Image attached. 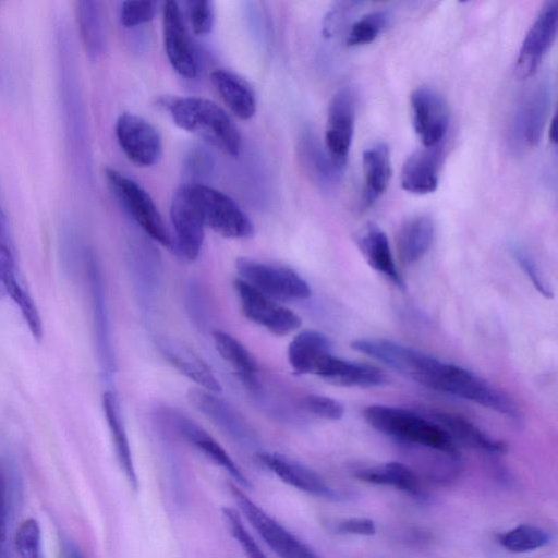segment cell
<instances>
[{"instance_id":"obj_17","label":"cell","mask_w":558,"mask_h":558,"mask_svg":"<svg viewBox=\"0 0 558 558\" xmlns=\"http://www.w3.org/2000/svg\"><path fill=\"white\" fill-rule=\"evenodd\" d=\"M260 465L276 475L281 482L312 496L340 500L343 495L329 486L312 469L274 452L260 451L256 454Z\"/></svg>"},{"instance_id":"obj_14","label":"cell","mask_w":558,"mask_h":558,"mask_svg":"<svg viewBox=\"0 0 558 558\" xmlns=\"http://www.w3.org/2000/svg\"><path fill=\"white\" fill-rule=\"evenodd\" d=\"M413 128L426 147L441 144L449 128L450 111L444 97L428 86L411 95Z\"/></svg>"},{"instance_id":"obj_24","label":"cell","mask_w":558,"mask_h":558,"mask_svg":"<svg viewBox=\"0 0 558 558\" xmlns=\"http://www.w3.org/2000/svg\"><path fill=\"white\" fill-rule=\"evenodd\" d=\"M158 347L168 363L201 388L211 392L221 390L209 366L189 347L173 339H161Z\"/></svg>"},{"instance_id":"obj_25","label":"cell","mask_w":558,"mask_h":558,"mask_svg":"<svg viewBox=\"0 0 558 558\" xmlns=\"http://www.w3.org/2000/svg\"><path fill=\"white\" fill-rule=\"evenodd\" d=\"M364 206L373 205L387 190L391 179L390 150L385 142H377L362 155Z\"/></svg>"},{"instance_id":"obj_45","label":"cell","mask_w":558,"mask_h":558,"mask_svg":"<svg viewBox=\"0 0 558 558\" xmlns=\"http://www.w3.org/2000/svg\"><path fill=\"white\" fill-rule=\"evenodd\" d=\"M8 507L7 470L0 461V558H5Z\"/></svg>"},{"instance_id":"obj_29","label":"cell","mask_w":558,"mask_h":558,"mask_svg":"<svg viewBox=\"0 0 558 558\" xmlns=\"http://www.w3.org/2000/svg\"><path fill=\"white\" fill-rule=\"evenodd\" d=\"M210 81L226 106L240 119L248 120L256 111V99L248 84L232 71L216 69Z\"/></svg>"},{"instance_id":"obj_27","label":"cell","mask_w":558,"mask_h":558,"mask_svg":"<svg viewBox=\"0 0 558 558\" xmlns=\"http://www.w3.org/2000/svg\"><path fill=\"white\" fill-rule=\"evenodd\" d=\"M102 409L110 430L112 444L120 468L133 490L138 489V478L135 471L132 451L117 396L107 390L102 395Z\"/></svg>"},{"instance_id":"obj_6","label":"cell","mask_w":558,"mask_h":558,"mask_svg":"<svg viewBox=\"0 0 558 558\" xmlns=\"http://www.w3.org/2000/svg\"><path fill=\"white\" fill-rule=\"evenodd\" d=\"M189 185L205 226L228 239H246L253 235V222L231 197L205 184Z\"/></svg>"},{"instance_id":"obj_18","label":"cell","mask_w":558,"mask_h":558,"mask_svg":"<svg viewBox=\"0 0 558 558\" xmlns=\"http://www.w3.org/2000/svg\"><path fill=\"white\" fill-rule=\"evenodd\" d=\"M551 89L547 82L538 83L519 104L513 120V136L527 147L536 146L545 129Z\"/></svg>"},{"instance_id":"obj_42","label":"cell","mask_w":558,"mask_h":558,"mask_svg":"<svg viewBox=\"0 0 558 558\" xmlns=\"http://www.w3.org/2000/svg\"><path fill=\"white\" fill-rule=\"evenodd\" d=\"M303 408L315 416L337 421L344 414V405L327 396L307 395L302 399Z\"/></svg>"},{"instance_id":"obj_13","label":"cell","mask_w":558,"mask_h":558,"mask_svg":"<svg viewBox=\"0 0 558 558\" xmlns=\"http://www.w3.org/2000/svg\"><path fill=\"white\" fill-rule=\"evenodd\" d=\"M116 136L122 151L133 163L149 167L160 159L161 137L144 118L130 112L120 114L116 122Z\"/></svg>"},{"instance_id":"obj_21","label":"cell","mask_w":558,"mask_h":558,"mask_svg":"<svg viewBox=\"0 0 558 558\" xmlns=\"http://www.w3.org/2000/svg\"><path fill=\"white\" fill-rule=\"evenodd\" d=\"M314 374L326 383L339 387L371 388L385 385L387 381L386 375L379 368L347 361L332 353L323 359Z\"/></svg>"},{"instance_id":"obj_36","label":"cell","mask_w":558,"mask_h":558,"mask_svg":"<svg viewBox=\"0 0 558 558\" xmlns=\"http://www.w3.org/2000/svg\"><path fill=\"white\" fill-rule=\"evenodd\" d=\"M498 542L505 549L521 554L545 547L549 544L550 536L539 526L521 524L501 533Z\"/></svg>"},{"instance_id":"obj_33","label":"cell","mask_w":558,"mask_h":558,"mask_svg":"<svg viewBox=\"0 0 558 558\" xmlns=\"http://www.w3.org/2000/svg\"><path fill=\"white\" fill-rule=\"evenodd\" d=\"M213 339L219 355L234 368L247 387L256 389L258 368L248 350L238 339L222 330H214Z\"/></svg>"},{"instance_id":"obj_5","label":"cell","mask_w":558,"mask_h":558,"mask_svg":"<svg viewBox=\"0 0 558 558\" xmlns=\"http://www.w3.org/2000/svg\"><path fill=\"white\" fill-rule=\"evenodd\" d=\"M105 175L111 191L137 225L156 242L172 248L173 240L149 194L136 181L116 169L107 168Z\"/></svg>"},{"instance_id":"obj_16","label":"cell","mask_w":558,"mask_h":558,"mask_svg":"<svg viewBox=\"0 0 558 558\" xmlns=\"http://www.w3.org/2000/svg\"><path fill=\"white\" fill-rule=\"evenodd\" d=\"M163 46L167 58L177 73L186 78L197 75L195 51L185 28L183 14L175 1L163 3Z\"/></svg>"},{"instance_id":"obj_22","label":"cell","mask_w":558,"mask_h":558,"mask_svg":"<svg viewBox=\"0 0 558 558\" xmlns=\"http://www.w3.org/2000/svg\"><path fill=\"white\" fill-rule=\"evenodd\" d=\"M359 250L369 266L400 289L405 288L395 260L387 234L375 223L364 225L355 236Z\"/></svg>"},{"instance_id":"obj_47","label":"cell","mask_w":558,"mask_h":558,"mask_svg":"<svg viewBox=\"0 0 558 558\" xmlns=\"http://www.w3.org/2000/svg\"><path fill=\"white\" fill-rule=\"evenodd\" d=\"M63 557L64 558H85L81 549L75 543L66 539L63 544Z\"/></svg>"},{"instance_id":"obj_23","label":"cell","mask_w":558,"mask_h":558,"mask_svg":"<svg viewBox=\"0 0 558 558\" xmlns=\"http://www.w3.org/2000/svg\"><path fill=\"white\" fill-rule=\"evenodd\" d=\"M87 276L90 286L98 359L105 375L109 377L114 369V362L110 342L104 286L98 265L92 256L87 262Z\"/></svg>"},{"instance_id":"obj_44","label":"cell","mask_w":558,"mask_h":558,"mask_svg":"<svg viewBox=\"0 0 558 558\" xmlns=\"http://www.w3.org/2000/svg\"><path fill=\"white\" fill-rule=\"evenodd\" d=\"M362 4L363 2L359 1H344L336 3V5L327 13L324 19V35L326 37L335 36L348 21V17Z\"/></svg>"},{"instance_id":"obj_2","label":"cell","mask_w":558,"mask_h":558,"mask_svg":"<svg viewBox=\"0 0 558 558\" xmlns=\"http://www.w3.org/2000/svg\"><path fill=\"white\" fill-rule=\"evenodd\" d=\"M363 416L373 428L402 442L459 454L454 440L439 424L410 410L372 404L364 409Z\"/></svg>"},{"instance_id":"obj_40","label":"cell","mask_w":558,"mask_h":558,"mask_svg":"<svg viewBox=\"0 0 558 558\" xmlns=\"http://www.w3.org/2000/svg\"><path fill=\"white\" fill-rule=\"evenodd\" d=\"M511 255L518 263L519 267L525 272L529 280L533 283L535 289L547 299L554 296L550 286L547 283L537 264L530 253L517 243H512L509 247Z\"/></svg>"},{"instance_id":"obj_9","label":"cell","mask_w":558,"mask_h":558,"mask_svg":"<svg viewBox=\"0 0 558 558\" xmlns=\"http://www.w3.org/2000/svg\"><path fill=\"white\" fill-rule=\"evenodd\" d=\"M351 348L422 384L437 363V359L413 348L387 339L361 338Z\"/></svg>"},{"instance_id":"obj_39","label":"cell","mask_w":558,"mask_h":558,"mask_svg":"<svg viewBox=\"0 0 558 558\" xmlns=\"http://www.w3.org/2000/svg\"><path fill=\"white\" fill-rule=\"evenodd\" d=\"M14 541L21 558H45L40 526L34 518L21 522Z\"/></svg>"},{"instance_id":"obj_7","label":"cell","mask_w":558,"mask_h":558,"mask_svg":"<svg viewBox=\"0 0 558 558\" xmlns=\"http://www.w3.org/2000/svg\"><path fill=\"white\" fill-rule=\"evenodd\" d=\"M239 278L271 299L305 300L311 296L308 283L292 268L239 257Z\"/></svg>"},{"instance_id":"obj_37","label":"cell","mask_w":558,"mask_h":558,"mask_svg":"<svg viewBox=\"0 0 558 558\" xmlns=\"http://www.w3.org/2000/svg\"><path fill=\"white\" fill-rule=\"evenodd\" d=\"M389 14L378 10L367 13L355 21L349 31L347 45L356 47L374 41L389 23Z\"/></svg>"},{"instance_id":"obj_46","label":"cell","mask_w":558,"mask_h":558,"mask_svg":"<svg viewBox=\"0 0 558 558\" xmlns=\"http://www.w3.org/2000/svg\"><path fill=\"white\" fill-rule=\"evenodd\" d=\"M335 531L340 534L369 536L376 533V526L374 521L367 518H349L337 522Z\"/></svg>"},{"instance_id":"obj_4","label":"cell","mask_w":558,"mask_h":558,"mask_svg":"<svg viewBox=\"0 0 558 558\" xmlns=\"http://www.w3.org/2000/svg\"><path fill=\"white\" fill-rule=\"evenodd\" d=\"M229 490L243 517L279 558H318L315 551L256 505L234 483Z\"/></svg>"},{"instance_id":"obj_20","label":"cell","mask_w":558,"mask_h":558,"mask_svg":"<svg viewBox=\"0 0 558 558\" xmlns=\"http://www.w3.org/2000/svg\"><path fill=\"white\" fill-rule=\"evenodd\" d=\"M442 143L417 149L405 160L400 182L404 191L425 195L437 190L439 171L442 162Z\"/></svg>"},{"instance_id":"obj_38","label":"cell","mask_w":558,"mask_h":558,"mask_svg":"<svg viewBox=\"0 0 558 558\" xmlns=\"http://www.w3.org/2000/svg\"><path fill=\"white\" fill-rule=\"evenodd\" d=\"M221 512L229 533L241 546L245 556L247 558H267L255 542L254 537L246 530L240 513L235 509L229 507L222 508Z\"/></svg>"},{"instance_id":"obj_1","label":"cell","mask_w":558,"mask_h":558,"mask_svg":"<svg viewBox=\"0 0 558 558\" xmlns=\"http://www.w3.org/2000/svg\"><path fill=\"white\" fill-rule=\"evenodd\" d=\"M173 122L202 136L221 151L238 156L240 133L230 117L215 102L202 97H177L162 101Z\"/></svg>"},{"instance_id":"obj_11","label":"cell","mask_w":558,"mask_h":558,"mask_svg":"<svg viewBox=\"0 0 558 558\" xmlns=\"http://www.w3.org/2000/svg\"><path fill=\"white\" fill-rule=\"evenodd\" d=\"M558 29V2L548 1L530 26L515 60V74L521 80L534 75L553 46Z\"/></svg>"},{"instance_id":"obj_15","label":"cell","mask_w":558,"mask_h":558,"mask_svg":"<svg viewBox=\"0 0 558 558\" xmlns=\"http://www.w3.org/2000/svg\"><path fill=\"white\" fill-rule=\"evenodd\" d=\"M175 433L197 449L213 463L222 469L240 487L250 488L251 483L223 447L192 418L175 410L165 413Z\"/></svg>"},{"instance_id":"obj_3","label":"cell","mask_w":558,"mask_h":558,"mask_svg":"<svg viewBox=\"0 0 558 558\" xmlns=\"http://www.w3.org/2000/svg\"><path fill=\"white\" fill-rule=\"evenodd\" d=\"M423 385L513 418L520 416L517 403L509 396L473 372L454 364L439 361Z\"/></svg>"},{"instance_id":"obj_19","label":"cell","mask_w":558,"mask_h":558,"mask_svg":"<svg viewBox=\"0 0 558 558\" xmlns=\"http://www.w3.org/2000/svg\"><path fill=\"white\" fill-rule=\"evenodd\" d=\"M189 400L225 434L238 442H253V433L244 417L227 401L203 388L189 391Z\"/></svg>"},{"instance_id":"obj_30","label":"cell","mask_w":558,"mask_h":558,"mask_svg":"<svg viewBox=\"0 0 558 558\" xmlns=\"http://www.w3.org/2000/svg\"><path fill=\"white\" fill-rule=\"evenodd\" d=\"M432 417L453 440L458 439L470 447L486 452L504 453L507 451V445L504 441L492 438L474 423L459 414L434 412Z\"/></svg>"},{"instance_id":"obj_12","label":"cell","mask_w":558,"mask_h":558,"mask_svg":"<svg viewBox=\"0 0 558 558\" xmlns=\"http://www.w3.org/2000/svg\"><path fill=\"white\" fill-rule=\"evenodd\" d=\"M170 217L177 250L185 259L195 260L202 251L205 222L189 184L174 192Z\"/></svg>"},{"instance_id":"obj_34","label":"cell","mask_w":558,"mask_h":558,"mask_svg":"<svg viewBox=\"0 0 558 558\" xmlns=\"http://www.w3.org/2000/svg\"><path fill=\"white\" fill-rule=\"evenodd\" d=\"M21 283L19 278L16 250L0 197V299L8 296L9 291Z\"/></svg>"},{"instance_id":"obj_26","label":"cell","mask_w":558,"mask_h":558,"mask_svg":"<svg viewBox=\"0 0 558 558\" xmlns=\"http://www.w3.org/2000/svg\"><path fill=\"white\" fill-rule=\"evenodd\" d=\"M300 156L310 178L325 191H332L341 181L340 169L313 133H305L300 143Z\"/></svg>"},{"instance_id":"obj_8","label":"cell","mask_w":558,"mask_h":558,"mask_svg":"<svg viewBox=\"0 0 558 558\" xmlns=\"http://www.w3.org/2000/svg\"><path fill=\"white\" fill-rule=\"evenodd\" d=\"M356 100L349 86L340 88L331 98L325 132V148L337 167L344 170L353 140Z\"/></svg>"},{"instance_id":"obj_35","label":"cell","mask_w":558,"mask_h":558,"mask_svg":"<svg viewBox=\"0 0 558 558\" xmlns=\"http://www.w3.org/2000/svg\"><path fill=\"white\" fill-rule=\"evenodd\" d=\"M76 17L86 51L97 57L102 51L104 34L100 13L95 1L76 3Z\"/></svg>"},{"instance_id":"obj_32","label":"cell","mask_w":558,"mask_h":558,"mask_svg":"<svg viewBox=\"0 0 558 558\" xmlns=\"http://www.w3.org/2000/svg\"><path fill=\"white\" fill-rule=\"evenodd\" d=\"M354 474L359 480L369 484L391 486L414 496L422 494L416 474L401 462L392 461L362 468Z\"/></svg>"},{"instance_id":"obj_41","label":"cell","mask_w":558,"mask_h":558,"mask_svg":"<svg viewBox=\"0 0 558 558\" xmlns=\"http://www.w3.org/2000/svg\"><path fill=\"white\" fill-rule=\"evenodd\" d=\"M158 10L155 1H124L121 4L120 20L125 27H135L154 19Z\"/></svg>"},{"instance_id":"obj_10","label":"cell","mask_w":558,"mask_h":558,"mask_svg":"<svg viewBox=\"0 0 558 558\" xmlns=\"http://www.w3.org/2000/svg\"><path fill=\"white\" fill-rule=\"evenodd\" d=\"M234 290L243 315L272 335L284 336L301 326L302 320L293 311L275 302L242 279L234 280Z\"/></svg>"},{"instance_id":"obj_31","label":"cell","mask_w":558,"mask_h":558,"mask_svg":"<svg viewBox=\"0 0 558 558\" xmlns=\"http://www.w3.org/2000/svg\"><path fill=\"white\" fill-rule=\"evenodd\" d=\"M434 235L435 227L429 216L420 215L405 221L397 238L400 259L407 265L420 260L432 246Z\"/></svg>"},{"instance_id":"obj_48","label":"cell","mask_w":558,"mask_h":558,"mask_svg":"<svg viewBox=\"0 0 558 558\" xmlns=\"http://www.w3.org/2000/svg\"><path fill=\"white\" fill-rule=\"evenodd\" d=\"M549 140L556 144L557 142V135H556V118L554 117L550 121L549 125Z\"/></svg>"},{"instance_id":"obj_43","label":"cell","mask_w":558,"mask_h":558,"mask_svg":"<svg viewBox=\"0 0 558 558\" xmlns=\"http://www.w3.org/2000/svg\"><path fill=\"white\" fill-rule=\"evenodd\" d=\"M189 20L193 32L196 35H207L214 25V9L210 1H190Z\"/></svg>"},{"instance_id":"obj_28","label":"cell","mask_w":558,"mask_h":558,"mask_svg":"<svg viewBox=\"0 0 558 558\" xmlns=\"http://www.w3.org/2000/svg\"><path fill=\"white\" fill-rule=\"evenodd\" d=\"M331 354V342L317 330L300 331L288 345V361L298 374H314L324 357Z\"/></svg>"}]
</instances>
